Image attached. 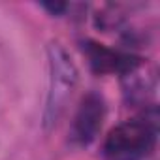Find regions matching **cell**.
Returning <instances> with one entry per match:
<instances>
[{"instance_id": "3957f363", "label": "cell", "mask_w": 160, "mask_h": 160, "mask_svg": "<svg viewBox=\"0 0 160 160\" xmlns=\"http://www.w3.org/2000/svg\"><path fill=\"white\" fill-rule=\"evenodd\" d=\"M106 117V104L104 98L98 92H89L79 106L75 119H73V126H72V138L81 143V145H89L91 141L96 139L102 122Z\"/></svg>"}, {"instance_id": "5b68a950", "label": "cell", "mask_w": 160, "mask_h": 160, "mask_svg": "<svg viewBox=\"0 0 160 160\" xmlns=\"http://www.w3.org/2000/svg\"><path fill=\"white\" fill-rule=\"evenodd\" d=\"M85 53L89 57V62L94 72L98 73H109V72H122L136 57H126L121 53H115L100 43L89 42L85 45Z\"/></svg>"}, {"instance_id": "7a4b0ae2", "label": "cell", "mask_w": 160, "mask_h": 160, "mask_svg": "<svg viewBox=\"0 0 160 160\" xmlns=\"http://www.w3.org/2000/svg\"><path fill=\"white\" fill-rule=\"evenodd\" d=\"M152 121H128L113 128L104 145V160H143L154 145Z\"/></svg>"}, {"instance_id": "8992f818", "label": "cell", "mask_w": 160, "mask_h": 160, "mask_svg": "<svg viewBox=\"0 0 160 160\" xmlns=\"http://www.w3.org/2000/svg\"><path fill=\"white\" fill-rule=\"evenodd\" d=\"M43 8H45V10H49L53 15H60L68 6H66L64 2H55V4H53V2H43Z\"/></svg>"}, {"instance_id": "277c9868", "label": "cell", "mask_w": 160, "mask_h": 160, "mask_svg": "<svg viewBox=\"0 0 160 160\" xmlns=\"http://www.w3.org/2000/svg\"><path fill=\"white\" fill-rule=\"evenodd\" d=\"M122 92L128 104L143 106L154 94V72L147 66L145 60L134 58L122 72Z\"/></svg>"}, {"instance_id": "6da1fadb", "label": "cell", "mask_w": 160, "mask_h": 160, "mask_svg": "<svg viewBox=\"0 0 160 160\" xmlns=\"http://www.w3.org/2000/svg\"><path fill=\"white\" fill-rule=\"evenodd\" d=\"M77 85V70L70 55L57 43L49 45V91L43 111L45 126H53L62 115Z\"/></svg>"}]
</instances>
